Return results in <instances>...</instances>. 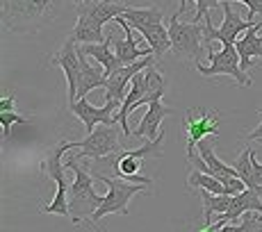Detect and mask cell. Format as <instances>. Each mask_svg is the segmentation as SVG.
Instances as JSON below:
<instances>
[{
	"label": "cell",
	"mask_w": 262,
	"mask_h": 232,
	"mask_svg": "<svg viewBox=\"0 0 262 232\" xmlns=\"http://www.w3.org/2000/svg\"><path fill=\"white\" fill-rule=\"evenodd\" d=\"M162 139H164V132H160L155 139H146L139 148H133V150H121V153H114V155H105L100 159H94V166L92 175L96 173H114L123 180H130V182H139V184H146V187H153V178L148 175H139V169L144 166L146 159L155 157L160 159L162 157Z\"/></svg>",
	"instance_id": "6da1fadb"
},
{
	"label": "cell",
	"mask_w": 262,
	"mask_h": 232,
	"mask_svg": "<svg viewBox=\"0 0 262 232\" xmlns=\"http://www.w3.org/2000/svg\"><path fill=\"white\" fill-rule=\"evenodd\" d=\"M64 0H3V25L14 34H32L62 12Z\"/></svg>",
	"instance_id": "7a4b0ae2"
},
{
	"label": "cell",
	"mask_w": 262,
	"mask_h": 232,
	"mask_svg": "<svg viewBox=\"0 0 262 232\" xmlns=\"http://www.w3.org/2000/svg\"><path fill=\"white\" fill-rule=\"evenodd\" d=\"M64 164L75 175V180L69 184V219L73 221V225H82L84 219H92V214L100 207L103 196L96 194L92 171L80 166L73 157H69Z\"/></svg>",
	"instance_id": "3957f363"
},
{
	"label": "cell",
	"mask_w": 262,
	"mask_h": 232,
	"mask_svg": "<svg viewBox=\"0 0 262 232\" xmlns=\"http://www.w3.org/2000/svg\"><path fill=\"white\" fill-rule=\"evenodd\" d=\"M78 144L75 141H57L55 146H50L43 155L41 169L46 171V175L50 180H55L57 184V191H55L53 200L41 207L43 214H57V216H69V182L64 178V171H67V164H64V153L67 150H75Z\"/></svg>",
	"instance_id": "277c9868"
},
{
	"label": "cell",
	"mask_w": 262,
	"mask_h": 232,
	"mask_svg": "<svg viewBox=\"0 0 262 232\" xmlns=\"http://www.w3.org/2000/svg\"><path fill=\"white\" fill-rule=\"evenodd\" d=\"M94 178H98L100 182L107 184V194L103 196V203L100 207L92 214V223L96 225L103 216L107 214H121V216H128L130 210H128V203L133 196H137L139 191H146L150 187L146 184H139V182H130V180H123L114 173H96Z\"/></svg>",
	"instance_id": "5b68a950"
},
{
	"label": "cell",
	"mask_w": 262,
	"mask_h": 232,
	"mask_svg": "<svg viewBox=\"0 0 262 232\" xmlns=\"http://www.w3.org/2000/svg\"><path fill=\"white\" fill-rule=\"evenodd\" d=\"M169 39H171V53L180 62H194L201 64L203 55V28L199 23H183L178 14H171L169 18Z\"/></svg>",
	"instance_id": "8992f818"
},
{
	"label": "cell",
	"mask_w": 262,
	"mask_h": 232,
	"mask_svg": "<svg viewBox=\"0 0 262 232\" xmlns=\"http://www.w3.org/2000/svg\"><path fill=\"white\" fill-rule=\"evenodd\" d=\"M221 7H224V21H221V28H214L212 25V16H205L203 21V41H205V48H212L214 41H219L221 46H235L237 43V37L239 32H246V30H251L253 25H258L260 21H246V18H242L237 12L233 9V3H221Z\"/></svg>",
	"instance_id": "52a82bcc"
},
{
	"label": "cell",
	"mask_w": 262,
	"mask_h": 232,
	"mask_svg": "<svg viewBox=\"0 0 262 232\" xmlns=\"http://www.w3.org/2000/svg\"><path fill=\"white\" fill-rule=\"evenodd\" d=\"M121 128L119 123L112 125H96L94 132H89L82 141H75L80 148V153L73 155V159H100L105 155H114L123 150L121 144Z\"/></svg>",
	"instance_id": "ba28073f"
},
{
	"label": "cell",
	"mask_w": 262,
	"mask_h": 232,
	"mask_svg": "<svg viewBox=\"0 0 262 232\" xmlns=\"http://www.w3.org/2000/svg\"><path fill=\"white\" fill-rule=\"evenodd\" d=\"M208 57H210L208 66H203V64H199V66H196V71H199L203 78L228 75V78H233L239 87H251V84H253L251 75L242 68L239 53H237V48H235V46H221V50H212V48H210Z\"/></svg>",
	"instance_id": "9c48e42d"
},
{
	"label": "cell",
	"mask_w": 262,
	"mask_h": 232,
	"mask_svg": "<svg viewBox=\"0 0 262 232\" xmlns=\"http://www.w3.org/2000/svg\"><path fill=\"white\" fill-rule=\"evenodd\" d=\"M183 132L187 139V153L185 157L196 153V146L205 137H216L219 134V116L210 114L208 109H187L183 121Z\"/></svg>",
	"instance_id": "30bf717a"
},
{
	"label": "cell",
	"mask_w": 262,
	"mask_h": 232,
	"mask_svg": "<svg viewBox=\"0 0 262 232\" xmlns=\"http://www.w3.org/2000/svg\"><path fill=\"white\" fill-rule=\"evenodd\" d=\"M53 66H59L67 75L69 84V105H73L78 100V89H80V55H78V43L71 37L62 43V48L50 57Z\"/></svg>",
	"instance_id": "8fae6325"
},
{
	"label": "cell",
	"mask_w": 262,
	"mask_h": 232,
	"mask_svg": "<svg viewBox=\"0 0 262 232\" xmlns=\"http://www.w3.org/2000/svg\"><path fill=\"white\" fill-rule=\"evenodd\" d=\"M69 109H71V114H75L80 121L84 123V130L89 132H94L96 125H112V123H119L117 121V114L121 109L119 103H110V100H105L103 107H96L92 105L89 100L80 98L75 100L73 105H69Z\"/></svg>",
	"instance_id": "7c38bea8"
},
{
	"label": "cell",
	"mask_w": 262,
	"mask_h": 232,
	"mask_svg": "<svg viewBox=\"0 0 262 232\" xmlns=\"http://www.w3.org/2000/svg\"><path fill=\"white\" fill-rule=\"evenodd\" d=\"M153 62H158V57L148 55V57H142V59H137V62L128 64V66H121L119 71H114L112 75H107V82H105V100L123 105L125 94H128V87H130V80Z\"/></svg>",
	"instance_id": "4fadbf2b"
},
{
	"label": "cell",
	"mask_w": 262,
	"mask_h": 232,
	"mask_svg": "<svg viewBox=\"0 0 262 232\" xmlns=\"http://www.w3.org/2000/svg\"><path fill=\"white\" fill-rule=\"evenodd\" d=\"M114 23L121 25V30H123V39H114L112 34V46H114V53H117L121 66H128V64L137 62V59L142 57H148V55H153V50H144L137 46V41H135V34H133V25H130L128 21H125L123 16H117L114 18Z\"/></svg>",
	"instance_id": "5bb4252c"
},
{
	"label": "cell",
	"mask_w": 262,
	"mask_h": 232,
	"mask_svg": "<svg viewBox=\"0 0 262 232\" xmlns=\"http://www.w3.org/2000/svg\"><path fill=\"white\" fill-rule=\"evenodd\" d=\"M105 25L98 21V18H94L89 12H84V9L78 7V21H75V28L71 32V39L75 43H103L105 39H107V34H105Z\"/></svg>",
	"instance_id": "9a60e30c"
},
{
	"label": "cell",
	"mask_w": 262,
	"mask_h": 232,
	"mask_svg": "<svg viewBox=\"0 0 262 232\" xmlns=\"http://www.w3.org/2000/svg\"><path fill=\"white\" fill-rule=\"evenodd\" d=\"M173 114V109L162 105V98H155L148 103V112L144 114L142 123L133 130V137H144V139H155L162 130H160V123H162L167 116Z\"/></svg>",
	"instance_id": "2e32d148"
},
{
	"label": "cell",
	"mask_w": 262,
	"mask_h": 232,
	"mask_svg": "<svg viewBox=\"0 0 262 232\" xmlns=\"http://www.w3.org/2000/svg\"><path fill=\"white\" fill-rule=\"evenodd\" d=\"M258 32H262V23L246 30L244 37L237 39V43H235V48H237V53H239V64L246 73L253 68L255 59H262V34H258Z\"/></svg>",
	"instance_id": "e0dca14e"
},
{
	"label": "cell",
	"mask_w": 262,
	"mask_h": 232,
	"mask_svg": "<svg viewBox=\"0 0 262 232\" xmlns=\"http://www.w3.org/2000/svg\"><path fill=\"white\" fill-rule=\"evenodd\" d=\"M246 212H258V214L262 216V194L260 191H253L246 187L244 191H239V194L233 196V200H230V207L226 214L228 221H242V216L246 214Z\"/></svg>",
	"instance_id": "ac0fdd59"
},
{
	"label": "cell",
	"mask_w": 262,
	"mask_h": 232,
	"mask_svg": "<svg viewBox=\"0 0 262 232\" xmlns=\"http://www.w3.org/2000/svg\"><path fill=\"white\" fill-rule=\"evenodd\" d=\"M82 50L87 57H94V62H98L100 66L105 68V75H112L114 71L121 68V62L117 57V53H114V46H112V37L107 34V39H105L103 43H80L78 46Z\"/></svg>",
	"instance_id": "d6986e66"
},
{
	"label": "cell",
	"mask_w": 262,
	"mask_h": 232,
	"mask_svg": "<svg viewBox=\"0 0 262 232\" xmlns=\"http://www.w3.org/2000/svg\"><path fill=\"white\" fill-rule=\"evenodd\" d=\"M78 7L89 12L94 18H98L105 25V23L114 21L117 16H121L128 9V5H125V0H82Z\"/></svg>",
	"instance_id": "ffe728a7"
},
{
	"label": "cell",
	"mask_w": 262,
	"mask_h": 232,
	"mask_svg": "<svg viewBox=\"0 0 262 232\" xmlns=\"http://www.w3.org/2000/svg\"><path fill=\"white\" fill-rule=\"evenodd\" d=\"M78 55H80V89H78V100L84 98L92 89H98V87H105L107 82V75H105V68H96L87 62V55L78 48Z\"/></svg>",
	"instance_id": "44dd1931"
},
{
	"label": "cell",
	"mask_w": 262,
	"mask_h": 232,
	"mask_svg": "<svg viewBox=\"0 0 262 232\" xmlns=\"http://www.w3.org/2000/svg\"><path fill=\"white\" fill-rule=\"evenodd\" d=\"M121 16L133 25V30H137V32H144V30H148L150 25L164 23L162 9L153 7V5H150V7H128Z\"/></svg>",
	"instance_id": "7402d4cb"
},
{
	"label": "cell",
	"mask_w": 262,
	"mask_h": 232,
	"mask_svg": "<svg viewBox=\"0 0 262 232\" xmlns=\"http://www.w3.org/2000/svg\"><path fill=\"white\" fill-rule=\"evenodd\" d=\"M230 200L233 196L228 194H212V191H205L201 189V203H203V219H205V225L214 223V214H226L230 207Z\"/></svg>",
	"instance_id": "603a6c76"
},
{
	"label": "cell",
	"mask_w": 262,
	"mask_h": 232,
	"mask_svg": "<svg viewBox=\"0 0 262 232\" xmlns=\"http://www.w3.org/2000/svg\"><path fill=\"white\" fill-rule=\"evenodd\" d=\"M233 166H235V171H237L242 182L249 187V189L260 191V194H262V187H258V182H255V178H253V148H244V150H242L239 157L235 159Z\"/></svg>",
	"instance_id": "cb8c5ba5"
},
{
	"label": "cell",
	"mask_w": 262,
	"mask_h": 232,
	"mask_svg": "<svg viewBox=\"0 0 262 232\" xmlns=\"http://www.w3.org/2000/svg\"><path fill=\"white\" fill-rule=\"evenodd\" d=\"M187 184H189V189H205V191H212V194H219V196L226 194V187L219 178L203 173V171H199V169H191Z\"/></svg>",
	"instance_id": "d4e9b609"
},
{
	"label": "cell",
	"mask_w": 262,
	"mask_h": 232,
	"mask_svg": "<svg viewBox=\"0 0 262 232\" xmlns=\"http://www.w3.org/2000/svg\"><path fill=\"white\" fill-rule=\"evenodd\" d=\"M178 16L180 14H185V3H187V0H178ZM196 3V14H194V23H201V18H205L210 14V9H214L216 5H221L224 3V0H194Z\"/></svg>",
	"instance_id": "484cf974"
},
{
	"label": "cell",
	"mask_w": 262,
	"mask_h": 232,
	"mask_svg": "<svg viewBox=\"0 0 262 232\" xmlns=\"http://www.w3.org/2000/svg\"><path fill=\"white\" fill-rule=\"evenodd\" d=\"M14 123H28V116H23L18 112H0V125H3V137L5 139H9Z\"/></svg>",
	"instance_id": "4316f807"
},
{
	"label": "cell",
	"mask_w": 262,
	"mask_h": 232,
	"mask_svg": "<svg viewBox=\"0 0 262 232\" xmlns=\"http://www.w3.org/2000/svg\"><path fill=\"white\" fill-rule=\"evenodd\" d=\"M224 3H244L249 7V21L262 18V0H224Z\"/></svg>",
	"instance_id": "83f0119b"
},
{
	"label": "cell",
	"mask_w": 262,
	"mask_h": 232,
	"mask_svg": "<svg viewBox=\"0 0 262 232\" xmlns=\"http://www.w3.org/2000/svg\"><path fill=\"white\" fill-rule=\"evenodd\" d=\"M253 178L258 182V187H262V162H258L255 153H253Z\"/></svg>",
	"instance_id": "f1b7e54d"
},
{
	"label": "cell",
	"mask_w": 262,
	"mask_h": 232,
	"mask_svg": "<svg viewBox=\"0 0 262 232\" xmlns=\"http://www.w3.org/2000/svg\"><path fill=\"white\" fill-rule=\"evenodd\" d=\"M0 112H14V96L0 98Z\"/></svg>",
	"instance_id": "f546056e"
},
{
	"label": "cell",
	"mask_w": 262,
	"mask_h": 232,
	"mask_svg": "<svg viewBox=\"0 0 262 232\" xmlns=\"http://www.w3.org/2000/svg\"><path fill=\"white\" fill-rule=\"evenodd\" d=\"M258 139H262V121L258 123V128H255L253 132L246 134V141H258Z\"/></svg>",
	"instance_id": "4dcf8cb0"
},
{
	"label": "cell",
	"mask_w": 262,
	"mask_h": 232,
	"mask_svg": "<svg viewBox=\"0 0 262 232\" xmlns=\"http://www.w3.org/2000/svg\"><path fill=\"white\" fill-rule=\"evenodd\" d=\"M71 3H73V5H80V3H82V0H71Z\"/></svg>",
	"instance_id": "1f68e13d"
},
{
	"label": "cell",
	"mask_w": 262,
	"mask_h": 232,
	"mask_svg": "<svg viewBox=\"0 0 262 232\" xmlns=\"http://www.w3.org/2000/svg\"><path fill=\"white\" fill-rule=\"evenodd\" d=\"M258 144H262V139H258Z\"/></svg>",
	"instance_id": "d6a6232c"
}]
</instances>
